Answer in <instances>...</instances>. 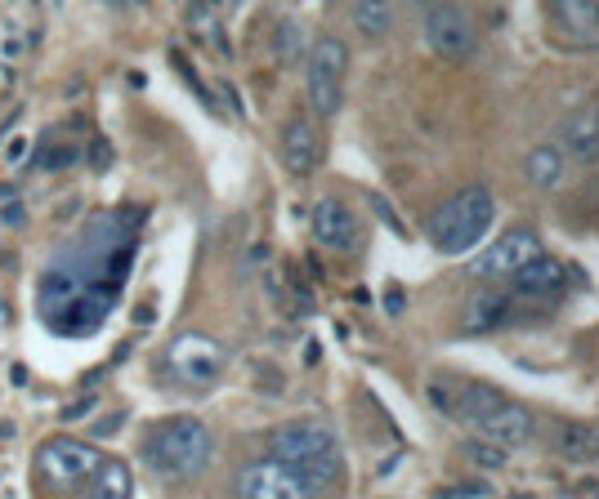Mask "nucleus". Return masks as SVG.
<instances>
[{
    "mask_svg": "<svg viewBox=\"0 0 599 499\" xmlns=\"http://www.w3.org/2000/svg\"><path fill=\"white\" fill-rule=\"evenodd\" d=\"M452 415L460 424H470L479 441L496 446V451H519V446L537 437V415L488 384H460V397H452Z\"/></svg>",
    "mask_w": 599,
    "mask_h": 499,
    "instance_id": "1",
    "label": "nucleus"
},
{
    "mask_svg": "<svg viewBox=\"0 0 599 499\" xmlns=\"http://www.w3.org/2000/svg\"><path fill=\"white\" fill-rule=\"evenodd\" d=\"M215 455V437L202 419L175 415L144 437V464L157 477H197Z\"/></svg>",
    "mask_w": 599,
    "mask_h": 499,
    "instance_id": "2",
    "label": "nucleus"
},
{
    "mask_svg": "<svg viewBox=\"0 0 599 499\" xmlns=\"http://www.w3.org/2000/svg\"><path fill=\"white\" fill-rule=\"evenodd\" d=\"M492 219H496V202H492L488 183H470L434 210L430 241H434L439 255H466V249H475L479 236L492 228Z\"/></svg>",
    "mask_w": 599,
    "mask_h": 499,
    "instance_id": "3",
    "label": "nucleus"
},
{
    "mask_svg": "<svg viewBox=\"0 0 599 499\" xmlns=\"http://www.w3.org/2000/svg\"><path fill=\"white\" fill-rule=\"evenodd\" d=\"M345 72H349V45L340 36H318L304 59V94L309 112L332 121L345 104Z\"/></svg>",
    "mask_w": 599,
    "mask_h": 499,
    "instance_id": "4",
    "label": "nucleus"
},
{
    "mask_svg": "<svg viewBox=\"0 0 599 499\" xmlns=\"http://www.w3.org/2000/svg\"><path fill=\"white\" fill-rule=\"evenodd\" d=\"M224 370H228V348H224L219 339H211V334L189 330V334H175L170 348H166V375H170L179 388L202 392V388H211Z\"/></svg>",
    "mask_w": 599,
    "mask_h": 499,
    "instance_id": "5",
    "label": "nucleus"
},
{
    "mask_svg": "<svg viewBox=\"0 0 599 499\" xmlns=\"http://www.w3.org/2000/svg\"><path fill=\"white\" fill-rule=\"evenodd\" d=\"M99 451L89 441H76V437H50L36 451V473L50 482V486H85L99 468Z\"/></svg>",
    "mask_w": 599,
    "mask_h": 499,
    "instance_id": "6",
    "label": "nucleus"
},
{
    "mask_svg": "<svg viewBox=\"0 0 599 499\" xmlns=\"http://www.w3.org/2000/svg\"><path fill=\"white\" fill-rule=\"evenodd\" d=\"M546 255V245H541V236L532 232V228H511V232H501L483 255L475 259V277H483V281H515L528 264H537Z\"/></svg>",
    "mask_w": 599,
    "mask_h": 499,
    "instance_id": "7",
    "label": "nucleus"
},
{
    "mask_svg": "<svg viewBox=\"0 0 599 499\" xmlns=\"http://www.w3.org/2000/svg\"><path fill=\"white\" fill-rule=\"evenodd\" d=\"M238 499H322L291 464H278V460H251L238 468V482H233Z\"/></svg>",
    "mask_w": 599,
    "mask_h": 499,
    "instance_id": "8",
    "label": "nucleus"
},
{
    "mask_svg": "<svg viewBox=\"0 0 599 499\" xmlns=\"http://www.w3.org/2000/svg\"><path fill=\"white\" fill-rule=\"evenodd\" d=\"M327 455H340L336 451V433L318 419H296V424H283L268 433V460L278 464H309V460H327Z\"/></svg>",
    "mask_w": 599,
    "mask_h": 499,
    "instance_id": "9",
    "label": "nucleus"
},
{
    "mask_svg": "<svg viewBox=\"0 0 599 499\" xmlns=\"http://www.w3.org/2000/svg\"><path fill=\"white\" fill-rule=\"evenodd\" d=\"M421 32H426V45L434 49V54L452 59V63L470 59L475 49H479V27H475V19L460 5H430Z\"/></svg>",
    "mask_w": 599,
    "mask_h": 499,
    "instance_id": "10",
    "label": "nucleus"
},
{
    "mask_svg": "<svg viewBox=\"0 0 599 499\" xmlns=\"http://www.w3.org/2000/svg\"><path fill=\"white\" fill-rule=\"evenodd\" d=\"M309 228H313L318 245L336 249V255H354V249L362 245V223L340 196H322V202L313 206V215H309Z\"/></svg>",
    "mask_w": 599,
    "mask_h": 499,
    "instance_id": "11",
    "label": "nucleus"
},
{
    "mask_svg": "<svg viewBox=\"0 0 599 499\" xmlns=\"http://www.w3.org/2000/svg\"><path fill=\"white\" fill-rule=\"evenodd\" d=\"M322 161V134L309 117H291L283 125V166L291 174H313Z\"/></svg>",
    "mask_w": 599,
    "mask_h": 499,
    "instance_id": "12",
    "label": "nucleus"
},
{
    "mask_svg": "<svg viewBox=\"0 0 599 499\" xmlns=\"http://www.w3.org/2000/svg\"><path fill=\"white\" fill-rule=\"evenodd\" d=\"M555 147L564 153V161H582V166H599V117L595 112H568L560 121V138Z\"/></svg>",
    "mask_w": 599,
    "mask_h": 499,
    "instance_id": "13",
    "label": "nucleus"
},
{
    "mask_svg": "<svg viewBox=\"0 0 599 499\" xmlns=\"http://www.w3.org/2000/svg\"><path fill=\"white\" fill-rule=\"evenodd\" d=\"M511 285H515L519 299H550V294H560V290H564V264H560V259H550V255H541V259L528 264Z\"/></svg>",
    "mask_w": 599,
    "mask_h": 499,
    "instance_id": "14",
    "label": "nucleus"
},
{
    "mask_svg": "<svg viewBox=\"0 0 599 499\" xmlns=\"http://www.w3.org/2000/svg\"><path fill=\"white\" fill-rule=\"evenodd\" d=\"M134 482H130V468L121 460H104L95 468V477L85 482V495L81 499H130Z\"/></svg>",
    "mask_w": 599,
    "mask_h": 499,
    "instance_id": "15",
    "label": "nucleus"
},
{
    "mask_svg": "<svg viewBox=\"0 0 599 499\" xmlns=\"http://www.w3.org/2000/svg\"><path fill=\"white\" fill-rule=\"evenodd\" d=\"M564 153L555 143H537L532 153H528V161H524V170H528V183H537V187H560V179H564Z\"/></svg>",
    "mask_w": 599,
    "mask_h": 499,
    "instance_id": "16",
    "label": "nucleus"
},
{
    "mask_svg": "<svg viewBox=\"0 0 599 499\" xmlns=\"http://www.w3.org/2000/svg\"><path fill=\"white\" fill-rule=\"evenodd\" d=\"M555 446L568 460H577V464H599V433L586 428V424H564L555 433Z\"/></svg>",
    "mask_w": 599,
    "mask_h": 499,
    "instance_id": "17",
    "label": "nucleus"
},
{
    "mask_svg": "<svg viewBox=\"0 0 599 499\" xmlns=\"http://www.w3.org/2000/svg\"><path fill=\"white\" fill-rule=\"evenodd\" d=\"M354 27L367 36V40H385L394 32V10L381 5V0H362V5H354Z\"/></svg>",
    "mask_w": 599,
    "mask_h": 499,
    "instance_id": "18",
    "label": "nucleus"
},
{
    "mask_svg": "<svg viewBox=\"0 0 599 499\" xmlns=\"http://www.w3.org/2000/svg\"><path fill=\"white\" fill-rule=\"evenodd\" d=\"M505 308H511V299H501L492 290H479L470 299V308H466V330H492V326H501Z\"/></svg>",
    "mask_w": 599,
    "mask_h": 499,
    "instance_id": "19",
    "label": "nucleus"
},
{
    "mask_svg": "<svg viewBox=\"0 0 599 499\" xmlns=\"http://www.w3.org/2000/svg\"><path fill=\"white\" fill-rule=\"evenodd\" d=\"M273 36H278V40H273L278 59H283V63H296V59H300V45H304V27H300L296 19H283Z\"/></svg>",
    "mask_w": 599,
    "mask_h": 499,
    "instance_id": "20",
    "label": "nucleus"
},
{
    "mask_svg": "<svg viewBox=\"0 0 599 499\" xmlns=\"http://www.w3.org/2000/svg\"><path fill=\"white\" fill-rule=\"evenodd\" d=\"M555 19L577 27V32H590L599 23V5H582V0H564V5H555Z\"/></svg>",
    "mask_w": 599,
    "mask_h": 499,
    "instance_id": "21",
    "label": "nucleus"
},
{
    "mask_svg": "<svg viewBox=\"0 0 599 499\" xmlns=\"http://www.w3.org/2000/svg\"><path fill=\"white\" fill-rule=\"evenodd\" d=\"M460 451H466V460L479 464V468H501V464H505V451H496V446H488V441H479V437H470L466 446H460Z\"/></svg>",
    "mask_w": 599,
    "mask_h": 499,
    "instance_id": "22",
    "label": "nucleus"
},
{
    "mask_svg": "<svg viewBox=\"0 0 599 499\" xmlns=\"http://www.w3.org/2000/svg\"><path fill=\"white\" fill-rule=\"evenodd\" d=\"M68 161H76V147H59V153H45V157H36V166H45V170L68 166Z\"/></svg>",
    "mask_w": 599,
    "mask_h": 499,
    "instance_id": "23",
    "label": "nucleus"
},
{
    "mask_svg": "<svg viewBox=\"0 0 599 499\" xmlns=\"http://www.w3.org/2000/svg\"><path fill=\"white\" fill-rule=\"evenodd\" d=\"M479 495H488L483 482H479V486H452V490H443L439 499H479Z\"/></svg>",
    "mask_w": 599,
    "mask_h": 499,
    "instance_id": "24",
    "label": "nucleus"
},
{
    "mask_svg": "<svg viewBox=\"0 0 599 499\" xmlns=\"http://www.w3.org/2000/svg\"><path fill=\"white\" fill-rule=\"evenodd\" d=\"M27 219V210L23 206H5V210H0V223H10V228H19Z\"/></svg>",
    "mask_w": 599,
    "mask_h": 499,
    "instance_id": "25",
    "label": "nucleus"
},
{
    "mask_svg": "<svg viewBox=\"0 0 599 499\" xmlns=\"http://www.w3.org/2000/svg\"><path fill=\"white\" fill-rule=\"evenodd\" d=\"M372 206H376V210H381V219H385V223H390V228H394V232H403V223H398V219H394V210H390V206H385V196H372Z\"/></svg>",
    "mask_w": 599,
    "mask_h": 499,
    "instance_id": "26",
    "label": "nucleus"
},
{
    "mask_svg": "<svg viewBox=\"0 0 599 499\" xmlns=\"http://www.w3.org/2000/svg\"><path fill=\"white\" fill-rule=\"evenodd\" d=\"M23 153H27V138H14V143L5 147V161H23Z\"/></svg>",
    "mask_w": 599,
    "mask_h": 499,
    "instance_id": "27",
    "label": "nucleus"
},
{
    "mask_svg": "<svg viewBox=\"0 0 599 499\" xmlns=\"http://www.w3.org/2000/svg\"><path fill=\"white\" fill-rule=\"evenodd\" d=\"M89 406H95V397H85V402H76V406H68V411H63V419H76V415H85Z\"/></svg>",
    "mask_w": 599,
    "mask_h": 499,
    "instance_id": "28",
    "label": "nucleus"
},
{
    "mask_svg": "<svg viewBox=\"0 0 599 499\" xmlns=\"http://www.w3.org/2000/svg\"><path fill=\"white\" fill-rule=\"evenodd\" d=\"M595 117H599V108H595Z\"/></svg>",
    "mask_w": 599,
    "mask_h": 499,
    "instance_id": "29",
    "label": "nucleus"
}]
</instances>
